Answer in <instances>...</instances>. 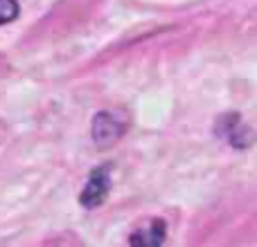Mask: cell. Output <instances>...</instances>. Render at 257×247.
Here are the masks:
<instances>
[{
    "instance_id": "1",
    "label": "cell",
    "mask_w": 257,
    "mask_h": 247,
    "mask_svg": "<svg viewBox=\"0 0 257 247\" xmlns=\"http://www.w3.org/2000/svg\"><path fill=\"white\" fill-rule=\"evenodd\" d=\"M90 132H93V140L99 148H108L117 140H122V135L126 132V122L117 120V115H113V112L102 110L95 115Z\"/></svg>"
},
{
    "instance_id": "2",
    "label": "cell",
    "mask_w": 257,
    "mask_h": 247,
    "mask_svg": "<svg viewBox=\"0 0 257 247\" xmlns=\"http://www.w3.org/2000/svg\"><path fill=\"white\" fill-rule=\"evenodd\" d=\"M111 166L104 164V166H97L93 173H90L88 182H86L84 191L79 196V202L84 204L86 209H95L106 200V194L111 189Z\"/></svg>"
},
{
    "instance_id": "3",
    "label": "cell",
    "mask_w": 257,
    "mask_h": 247,
    "mask_svg": "<svg viewBox=\"0 0 257 247\" xmlns=\"http://www.w3.org/2000/svg\"><path fill=\"white\" fill-rule=\"evenodd\" d=\"M217 135L230 140L232 146L237 148H246V146L253 144V130L241 122L239 115H223L217 122Z\"/></svg>"
},
{
    "instance_id": "4",
    "label": "cell",
    "mask_w": 257,
    "mask_h": 247,
    "mask_svg": "<svg viewBox=\"0 0 257 247\" xmlns=\"http://www.w3.org/2000/svg\"><path fill=\"white\" fill-rule=\"evenodd\" d=\"M165 236H167V225H165L160 218H154V220H149L147 225H142L140 230H136V234H131L128 240H131L133 245L156 247V245L165 243Z\"/></svg>"
},
{
    "instance_id": "5",
    "label": "cell",
    "mask_w": 257,
    "mask_h": 247,
    "mask_svg": "<svg viewBox=\"0 0 257 247\" xmlns=\"http://www.w3.org/2000/svg\"><path fill=\"white\" fill-rule=\"evenodd\" d=\"M18 16V2L16 0H0V25L16 20Z\"/></svg>"
}]
</instances>
